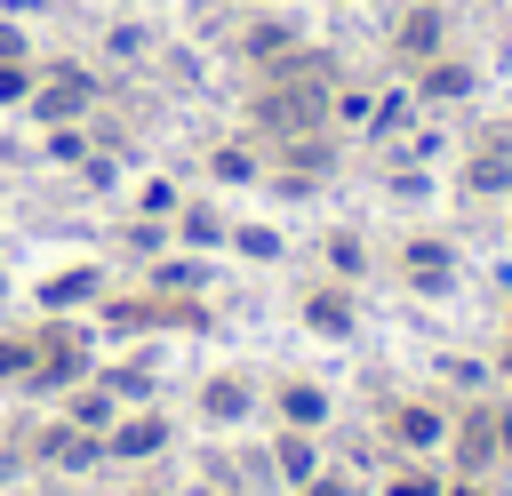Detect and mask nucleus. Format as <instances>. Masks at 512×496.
<instances>
[{
  "mask_svg": "<svg viewBox=\"0 0 512 496\" xmlns=\"http://www.w3.org/2000/svg\"><path fill=\"white\" fill-rule=\"evenodd\" d=\"M80 96H88V80H56V88H40V96H32V112H40V120H72V112H80Z\"/></svg>",
  "mask_w": 512,
  "mask_h": 496,
  "instance_id": "f03ea898",
  "label": "nucleus"
},
{
  "mask_svg": "<svg viewBox=\"0 0 512 496\" xmlns=\"http://www.w3.org/2000/svg\"><path fill=\"white\" fill-rule=\"evenodd\" d=\"M440 48V8H416L408 0V16H400V56H432Z\"/></svg>",
  "mask_w": 512,
  "mask_h": 496,
  "instance_id": "f257e3e1",
  "label": "nucleus"
},
{
  "mask_svg": "<svg viewBox=\"0 0 512 496\" xmlns=\"http://www.w3.org/2000/svg\"><path fill=\"white\" fill-rule=\"evenodd\" d=\"M464 88H472L464 64H432V72H424V96H464Z\"/></svg>",
  "mask_w": 512,
  "mask_h": 496,
  "instance_id": "20e7f679",
  "label": "nucleus"
},
{
  "mask_svg": "<svg viewBox=\"0 0 512 496\" xmlns=\"http://www.w3.org/2000/svg\"><path fill=\"white\" fill-rule=\"evenodd\" d=\"M16 48H24V32H16V24H0V56H16Z\"/></svg>",
  "mask_w": 512,
  "mask_h": 496,
  "instance_id": "423d86ee",
  "label": "nucleus"
},
{
  "mask_svg": "<svg viewBox=\"0 0 512 496\" xmlns=\"http://www.w3.org/2000/svg\"><path fill=\"white\" fill-rule=\"evenodd\" d=\"M144 48V24H112V56H136Z\"/></svg>",
  "mask_w": 512,
  "mask_h": 496,
  "instance_id": "39448f33",
  "label": "nucleus"
},
{
  "mask_svg": "<svg viewBox=\"0 0 512 496\" xmlns=\"http://www.w3.org/2000/svg\"><path fill=\"white\" fill-rule=\"evenodd\" d=\"M280 48H296V32H288L280 16H264V24L248 32V56H280Z\"/></svg>",
  "mask_w": 512,
  "mask_h": 496,
  "instance_id": "7ed1b4c3",
  "label": "nucleus"
}]
</instances>
